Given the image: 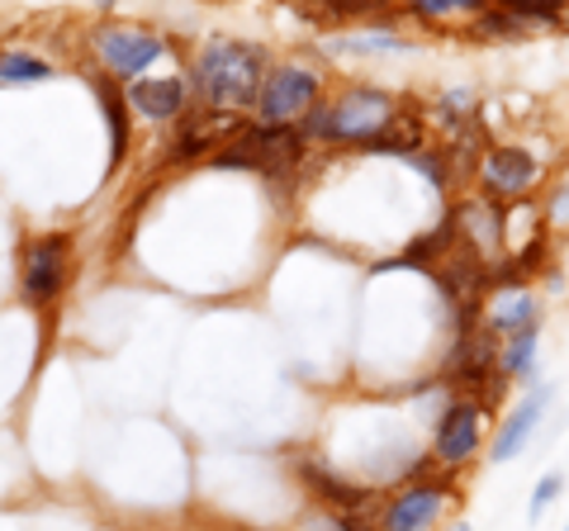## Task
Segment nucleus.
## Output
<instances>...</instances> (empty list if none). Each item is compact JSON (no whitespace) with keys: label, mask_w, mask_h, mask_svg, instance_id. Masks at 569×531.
<instances>
[{"label":"nucleus","mask_w":569,"mask_h":531,"mask_svg":"<svg viewBox=\"0 0 569 531\" xmlns=\"http://www.w3.org/2000/svg\"><path fill=\"white\" fill-rule=\"evenodd\" d=\"M403 96L376 81H351L342 91H328L299 123L313 152H361L370 138H380L403 114Z\"/></svg>","instance_id":"f257e3e1"},{"label":"nucleus","mask_w":569,"mask_h":531,"mask_svg":"<svg viewBox=\"0 0 569 531\" xmlns=\"http://www.w3.org/2000/svg\"><path fill=\"white\" fill-rule=\"evenodd\" d=\"M266 72H271V52L252 39H209L186 62L194 104L219 114H252Z\"/></svg>","instance_id":"f03ea898"},{"label":"nucleus","mask_w":569,"mask_h":531,"mask_svg":"<svg viewBox=\"0 0 569 531\" xmlns=\"http://www.w3.org/2000/svg\"><path fill=\"white\" fill-rule=\"evenodd\" d=\"M309 138L299 129H271V123L247 119L228 143L209 157V171H242V176H261L271 194H295L299 176L309 167Z\"/></svg>","instance_id":"7ed1b4c3"},{"label":"nucleus","mask_w":569,"mask_h":531,"mask_svg":"<svg viewBox=\"0 0 569 531\" xmlns=\"http://www.w3.org/2000/svg\"><path fill=\"white\" fill-rule=\"evenodd\" d=\"M20 271H14V290L29 313H52L67 299L71 280H77V233L52 228V233H33L20 242Z\"/></svg>","instance_id":"20e7f679"},{"label":"nucleus","mask_w":569,"mask_h":531,"mask_svg":"<svg viewBox=\"0 0 569 531\" xmlns=\"http://www.w3.org/2000/svg\"><path fill=\"white\" fill-rule=\"evenodd\" d=\"M86 52L96 58V72L114 77L119 86H129L138 77H152L157 62L171 58V39L148 24L129 20H100L86 29Z\"/></svg>","instance_id":"39448f33"},{"label":"nucleus","mask_w":569,"mask_h":531,"mask_svg":"<svg viewBox=\"0 0 569 531\" xmlns=\"http://www.w3.org/2000/svg\"><path fill=\"white\" fill-rule=\"evenodd\" d=\"M460 503V474L432 470L422 480H403L380 493L376 503V527L380 531H441Z\"/></svg>","instance_id":"423d86ee"},{"label":"nucleus","mask_w":569,"mask_h":531,"mask_svg":"<svg viewBox=\"0 0 569 531\" xmlns=\"http://www.w3.org/2000/svg\"><path fill=\"white\" fill-rule=\"evenodd\" d=\"M437 375L447 380L451 394L479 399L493 413H498V403H503V394L512 389L503 375H498V338L485 323H475L466 332H451V347H447V357H441Z\"/></svg>","instance_id":"0eeeda50"},{"label":"nucleus","mask_w":569,"mask_h":531,"mask_svg":"<svg viewBox=\"0 0 569 531\" xmlns=\"http://www.w3.org/2000/svg\"><path fill=\"white\" fill-rule=\"evenodd\" d=\"M328 91H332L328 67H318L309 58H280V62H271V72H266V81H261V96H257L252 119L257 123H271V129H299L305 114Z\"/></svg>","instance_id":"6e6552de"},{"label":"nucleus","mask_w":569,"mask_h":531,"mask_svg":"<svg viewBox=\"0 0 569 531\" xmlns=\"http://www.w3.org/2000/svg\"><path fill=\"white\" fill-rule=\"evenodd\" d=\"M489 432H493V409H485L479 399L451 394V399L432 413V422H427V451H432L437 470L466 474L475 460L485 455Z\"/></svg>","instance_id":"1a4fd4ad"},{"label":"nucleus","mask_w":569,"mask_h":531,"mask_svg":"<svg viewBox=\"0 0 569 531\" xmlns=\"http://www.w3.org/2000/svg\"><path fill=\"white\" fill-rule=\"evenodd\" d=\"M541 157L522 143H489L475 167V190L493 204H522L541 186Z\"/></svg>","instance_id":"9d476101"},{"label":"nucleus","mask_w":569,"mask_h":531,"mask_svg":"<svg viewBox=\"0 0 569 531\" xmlns=\"http://www.w3.org/2000/svg\"><path fill=\"white\" fill-rule=\"evenodd\" d=\"M550 403H556V384L550 380H531L518 399H512V409L498 413L493 432H489V447H485V460L489 465H512L531 441L541 432V418L550 413Z\"/></svg>","instance_id":"9b49d317"},{"label":"nucleus","mask_w":569,"mask_h":531,"mask_svg":"<svg viewBox=\"0 0 569 531\" xmlns=\"http://www.w3.org/2000/svg\"><path fill=\"white\" fill-rule=\"evenodd\" d=\"M295 480L305 489V499L313 508H328V512H370L376 518V503H380V489H370L366 480H351L347 470H337V460L328 455H295Z\"/></svg>","instance_id":"f8f14e48"},{"label":"nucleus","mask_w":569,"mask_h":531,"mask_svg":"<svg viewBox=\"0 0 569 531\" xmlns=\"http://www.w3.org/2000/svg\"><path fill=\"white\" fill-rule=\"evenodd\" d=\"M123 100H129L133 119L152 123V129H171L176 119L190 114L194 91H190L186 72H152V77H138L123 86Z\"/></svg>","instance_id":"ddd939ff"},{"label":"nucleus","mask_w":569,"mask_h":531,"mask_svg":"<svg viewBox=\"0 0 569 531\" xmlns=\"http://www.w3.org/2000/svg\"><path fill=\"white\" fill-rule=\"evenodd\" d=\"M485 328L493 332L498 342L512 338V332L546 328V299L531 285H522V290H489V299H485Z\"/></svg>","instance_id":"4468645a"},{"label":"nucleus","mask_w":569,"mask_h":531,"mask_svg":"<svg viewBox=\"0 0 569 531\" xmlns=\"http://www.w3.org/2000/svg\"><path fill=\"white\" fill-rule=\"evenodd\" d=\"M86 81H91L96 104H100V119H104V133H110V176H119L123 162H129V152H133V110H129V100H123V86L114 77L91 72Z\"/></svg>","instance_id":"2eb2a0df"},{"label":"nucleus","mask_w":569,"mask_h":531,"mask_svg":"<svg viewBox=\"0 0 569 531\" xmlns=\"http://www.w3.org/2000/svg\"><path fill=\"white\" fill-rule=\"evenodd\" d=\"M403 0H295V10L305 14L309 24H395L403 20Z\"/></svg>","instance_id":"dca6fc26"},{"label":"nucleus","mask_w":569,"mask_h":531,"mask_svg":"<svg viewBox=\"0 0 569 531\" xmlns=\"http://www.w3.org/2000/svg\"><path fill=\"white\" fill-rule=\"evenodd\" d=\"M328 52H337V58H399V52H413V43L403 39V33L395 24H361V29H347V33H332V39L323 43Z\"/></svg>","instance_id":"f3484780"},{"label":"nucleus","mask_w":569,"mask_h":531,"mask_svg":"<svg viewBox=\"0 0 569 531\" xmlns=\"http://www.w3.org/2000/svg\"><path fill=\"white\" fill-rule=\"evenodd\" d=\"M58 81V62L33 52L29 43H0V91H33Z\"/></svg>","instance_id":"a211bd4d"},{"label":"nucleus","mask_w":569,"mask_h":531,"mask_svg":"<svg viewBox=\"0 0 569 531\" xmlns=\"http://www.w3.org/2000/svg\"><path fill=\"white\" fill-rule=\"evenodd\" d=\"M427 129H437L441 138H451L460 133L466 123L479 119V91L475 86H447V91H437V100L427 104Z\"/></svg>","instance_id":"6ab92c4d"},{"label":"nucleus","mask_w":569,"mask_h":531,"mask_svg":"<svg viewBox=\"0 0 569 531\" xmlns=\"http://www.w3.org/2000/svg\"><path fill=\"white\" fill-rule=\"evenodd\" d=\"M537 365H541V328L512 332V338L498 342V375H503L508 384L527 389L531 380H541V375H537Z\"/></svg>","instance_id":"aec40b11"},{"label":"nucleus","mask_w":569,"mask_h":531,"mask_svg":"<svg viewBox=\"0 0 569 531\" xmlns=\"http://www.w3.org/2000/svg\"><path fill=\"white\" fill-rule=\"evenodd\" d=\"M493 0H403V20H418L427 29H441L447 20H475L479 10H489Z\"/></svg>","instance_id":"412c9836"},{"label":"nucleus","mask_w":569,"mask_h":531,"mask_svg":"<svg viewBox=\"0 0 569 531\" xmlns=\"http://www.w3.org/2000/svg\"><path fill=\"white\" fill-rule=\"evenodd\" d=\"M466 39H470V43H493V48H503V43H527L531 29H522L508 10L489 6V10H479L475 20L466 24Z\"/></svg>","instance_id":"4be33fe9"},{"label":"nucleus","mask_w":569,"mask_h":531,"mask_svg":"<svg viewBox=\"0 0 569 531\" xmlns=\"http://www.w3.org/2000/svg\"><path fill=\"white\" fill-rule=\"evenodd\" d=\"M498 10H508L512 20H518L522 29H560L565 24V6L569 0H493Z\"/></svg>","instance_id":"5701e85b"},{"label":"nucleus","mask_w":569,"mask_h":531,"mask_svg":"<svg viewBox=\"0 0 569 531\" xmlns=\"http://www.w3.org/2000/svg\"><path fill=\"white\" fill-rule=\"evenodd\" d=\"M560 493H565V474H560V470H546L541 480H537V489H531V499H527V518L541 522L546 512L560 503Z\"/></svg>","instance_id":"b1692460"},{"label":"nucleus","mask_w":569,"mask_h":531,"mask_svg":"<svg viewBox=\"0 0 569 531\" xmlns=\"http://www.w3.org/2000/svg\"><path fill=\"white\" fill-rule=\"evenodd\" d=\"M537 209H541V223H546V228H569V176L541 194Z\"/></svg>","instance_id":"393cba45"},{"label":"nucleus","mask_w":569,"mask_h":531,"mask_svg":"<svg viewBox=\"0 0 569 531\" xmlns=\"http://www.w3.org/2000/svg\"><path fill=\"white\" fill-rule=\"evenodd\" d=\"M441 531H475L466 518H456V522H447V527H441Z\"/></svg>","instance_id":"a878e982"},{"label":"nucleus","mask_w":569,"mask_h":531,"mask_svg":"<svg viewBox=\"0 0 569 531\" xmlns=\"http://www.w3.org/2000/svg\"><path fill=\"white\" fill-rule=\"evenodd\" d=\"M91 6H96V10H110V6H114V0H91Z\"/></svg>","instance_id":"bb28decb"},{"label":"nucleus","mask_w":569,"mask_h":531,"mask_svg":"<svg viewBox=\"0 0 569 531\" xmlns=\"http://www.w3.org/2000/svg\"><path fill=\"white\" fill-rule=\"evenodd\" d=\"M565 531H569V527H565Z\"/></svg>","instance_id":"cd10ccee"}]
</instances>
